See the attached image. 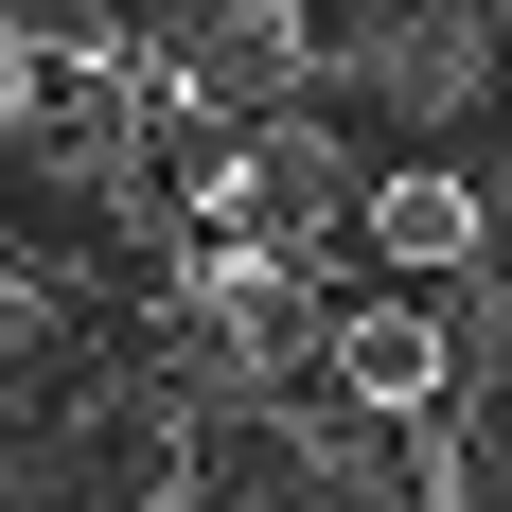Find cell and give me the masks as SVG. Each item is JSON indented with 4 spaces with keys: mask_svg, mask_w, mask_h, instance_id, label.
<instances>
[{
    "mask_svg": "<svg viewBox=\"0 0 512 512\" xmlns=\"http://www.w3.org/2000/svg\"><path fill=\"white\" fill-rule=\"evenodd\" d=\"M371 265H407V283H460L477 248H495V195H477L460 159H371Z\"/></svg>",
    "mask_w": 512,
    "mask_h": 512,
    "instance_id": "5",
    "label": "cell"
},
{
    "mask_svg": "<svg viewBox=\"0 0 512 512\" xmlns=\"http://www.w3.org/2000/svg\"><path fill=\"white\" fill-rule=\"evenodd\" d=\"M177 301H195V336H212L230 371H318V354H336V301L301 283L283 230H212V248L177 265Z\"/></svg>",
    "mask_w": 512,
    "mask_h": 512,
    "instance_id": "1",
    "label": "cell"
},
{
    "mask_svg": "<svg viewBox=\"0 0 512 512\" xmlns=\"http://www.w3.org/2000/svg\"><path fill=\"white\" fill-rule=\"evenodd\" d=\"M336 407L354 424H442V389H460V336H442V301L424 283H389V301H336Z\"/></svg>",
    "mask_w": 512,
    "mask_h": 512,
    "instance_id": "3",
    "label": "cell"
},
{
    "mask_svg": "<svg viewBox=\"0 0 512 512\" xmlns=\"http://www.w3.org/2000/svg\"><path fill=\"white\" fill-rule=\"evenodd\" d=\"M248 230H283V248H318V230H371V159L318 124V106H265L248 124Z\"/></svg>",
    "mask_w": 512,
    "mask_h": 512,
    "instance_id": "4",
    "label": "cell"
},
{
    "mask_svg": "<svg viewBox=\"0 0 512 512\" xmlns=\"http://www.w3.org/2000/svg\"><path fill=\"white\" fill-rule=\"evenodd\" d=\"M301 71H318L301 0H195L177 53H159V106L177 124H265V106H301Z\"/></svg>",
    "mask_w": 512,
    "mask_h": 512,
    "instance_id": "2",
    "label": "cell"
}]
</instances>
